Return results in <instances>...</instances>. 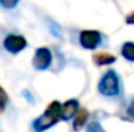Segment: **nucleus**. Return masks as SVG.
<instances>
[{
    "label": "nucleus",
    "mask_w": 134,
    "mask_h": 132,
    "mask_svg": "<svg viewBox=\"0 0 134 132\" xmlns=\"http://www.w3.org/2000/svg\"><path fill=\"white\" fill-rule=\"evenodd\" d=\"M9 104V95L4 91V88L0 85V111H4Z\"/></svg>",
    "instance_id": "9d476101"
},
{
    "label": "nucleus",
    "mask_w": 134,
    "mask_h": 132,
    "mask_svg": "<svg viewBox=\"0 0 134 132\" xmlns=\"http://www.w3.org/2000/svg\"><path fill=\"white\" fill-rule=\"evenodd\" d=\"M127 115H129V117H131V118H134V98L131 99L130 105L127 106Z\"/></svg>",
    "instance_id": "ddd939ff"
},
{
    "label": "nucleus",
    "mask_w": 134,
    "mask_h": 132,
    "mask_svg": "<svg viewBox=\"0 0 134 132\" xmlns=\"http://www.w3.org/2000/svg\"><path fill=\"white\" fill-rule=\"evenodd\" d=\"M53 61V54L47 47H40L36 50L33 57V67L37 71H44L52 65Z\"/></svg>",
    "instance_id": "7ed1b4c3"
},
{
    "label": "nucleus",
    "mask_w": 134,
    "mask_h": 132,
    "mask_svg": "<svg viewBox=\"0 0 134 132\" xmlns=\"http://www.w3.org/2000/svg\"><path fill=\"white\" fill-rule=\"evenodd\" d=\"M87 119H88V112L86 111V109H79V112L74 115V121H73V129H74L76 132L80 131L81 128L86 125Z\"/></svg>",
    "instance_id": "0eeeda50"
},
{
    "label": "nucleus",
    "mask_w": 134,
    "mask_h": 132,
    "mask_svg": "<svg viewBox=\"0 0 134 132\" xmlns=\"http://www.w3.org/2000/svg\"><path fill=\"white\" fill-rule=\"evenodd\" d=\"M60 118H62V104L59 101H53L49 104L44 114L40 115L33 122V128L37 132H43V131L49 129V128H52L53 125H56Z\"/></svg>",
    "instance_id": "f257e3e1"
},
{
    "label": "nucleus",
    "mask_w": 134,
    "mask_h": 132,
    "mask_svg": "<svg viewBox=\"0 0 134 132\" xmlns=\"http://www.w3.org/2000/svg\"><path fill=\"white\" fill-rule=\"evenodd\" d=\"M79 112V101L77 99H69L62 105V118L71 119Z\"/></svg>",
    "instance_id": "423d86ee"
},
{
    "label": "nucleus",
    "mask_w": 134,
    "mask_h": 132,
    "mask_svg": "<svg viewBox=\"0 0 134 132\" xmlns=\"http://www.w3.org/2000/svg\"><path fill=\"white\" fill-rule=\"evenodd\" d=\"M98 91L104 97H116L120 92V78L116 71L110 70L101 77L98 83Z\"/></svg>",
    "instance_id": "f03ea898"
},
{
    "label": "nucleus",
    "mask_w": 134,
    "mask_h": 132,
    "mask_svg": "<svg viewBox=\"0 0 134 132\" xmlns=\"http://www.w3.org/2000/svg\"><path fill=\"white\" fill-rule=\"evenodd\" d=\"M93 61L97 65H108L116 61V57L113 54H108V53H98V54L93 55Z\"/></svg>",
    "instance_id": "6e6552de"
},
{
    "label": "nucleus",
    "mask_w": 134,
    "mask_h": 132,
    "mask_svg": "<svg viewBox=\"0 0 134 132\" xmlns=\"http://www.w3.org/2000/svg\"><path fill=\"white\" fill-rule=\"evenodd\" d=\"M126 21H127V24H134V11L126 18Z\"/></svg>",
    "instance_id": "4468645a"
},
{
    "label": "nucleus",
    "mask_w": 134,
    "mask_h": 132,
    "mask_svg": "<svg viewBox=\"0 0 134 132\" xmlns=\"http://www.w3.org/2000/svg\"><path fill=\"white\" fill-rule=\"evenodd\" d=\"M80 44L86 50H94L101 43V34L96 30H83L80 33Z\"/></svg>",
    "instance_id": "39448f33"
},
{
    "label": "nucleus",
    "mask_w": 134,
    "mask_h": 132,
    "mask_svg": "<svg viewBox=\"0 0 134 132\" xmlns=\"http://www.w3.org/2000/svg\"><path fill=\"white\" fill-rule=\"evenodd\" d=\"M6 51L12 53V54H17V53L23 51L27 47V41L23 36H19V34H9L7 37L3 41Z\"/></svg>",
    "instance_id": "20e7f679"
},
{
    "label": "nucleus",
    "mask_w": 134,
    "mask_h": 132,
    "mask_svg": "<svg viewBox=\"0 0 134 132\" xmlns=\"http://www.w3.org/2000/svg\"><path fill=\"white\" fill-rule=\"evenodd\" d=\"M121 55L129 61H134V43L127 41L121 47Z\"/></svg>",
    "instance_id": "1a4fd4ad"
},
{
    "label": "nucleus",
    "mask_w": 134,
    "mask_h": 132,
    "mask_svg": "<svg viewBox=\"0 0 134 132\" xmlns=\"http://www.w3.org/2000/svg\"><path fill=\"white\" fill-rule=\"evenodd\" d=\"M87 132H106V131L101 128V125L98 122H91L87 128Z\"/></svg>",
    "instance_id": "f8f14e48"
},
{
    "label": "nucleus",
    "mask_w": 134,
    "mask_h": 132,
    "mask_svg": "<svg viewBox=\"0 0 134 132\" xmlns=\"http://www.w3.org/2000/svg\"><path fill=\"white\" fill-rule=\"evenodd\" d=\"M19 2H20V0H0V4L4 9H9V10H10V9H14L16 6L19 4Z\"/></svg>",
    "instance_id": "9b49d317"
}]
</instances>
